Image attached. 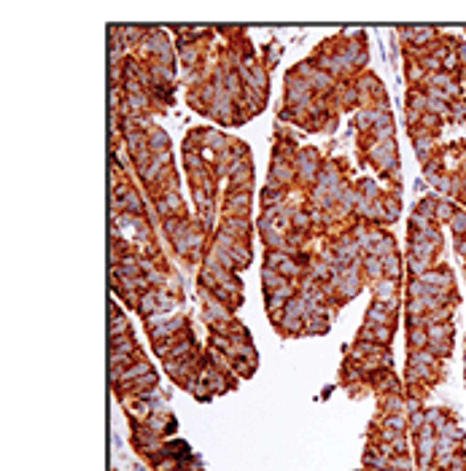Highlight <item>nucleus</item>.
Segmentation results:
<instances>
[{
  "instance_id": "nucleus-24",
  "label": "nucleus",
  "mask_w": 466,
  "mask_h": 471,
  "mask_svg": "<svg viewBox=\"0 0 466 471\" xmlns=\"http://www.w3.org/2000/svg\"><path fill=\"white\" fill-rule=\"evenodd\" d=\"M294 221H297V226H304V223H307V216H302V213H299V216L294 218Z\"/></svg>"
},
{
  "instance_id": "nucleus-19",
  "label": "nucleus",
  "mask_w": 466,
  "mask_h": 471,
  "mask_svg": "<svg viewBox=\"0 0 466 471\" xmlns=\"http://www.w3.org/2000/svg\"><path fill=\"white\" fill-rule=\"evenodd\" d=\"M366 272H369V275H377V272H380V261H377L375 256L366 258Z\"/></svg>"
},
{
  "instance_id": "nucleus-6",
  "label": "nucleus",
  "mask_w": 466,
  "mask_h": 471,
  "mask_svg": "<svg viewBox=\"0 0 466 471\" xmlns=\"http://www.w3.org/2000/svg\"><path fill=\"white\" fill-rule=\"evenodd\" d=\"M291 178V164H286L283 159H278L275 162V172H272V181L278 183V181H289Z\"/></svg>"
},
{
  "instance_id": "nucleus-17",
  "label": "nucleus",
  "mask_w": 466,
  "mask_h": 471,
  "mask_svg": "<svg viewBox=\"0 0 466 471\" xmlns=\"http://www.w3.org/2000/svg\"><path fill=\"white\" fill-rule=\"evenodd\" d=\"M127 208L135 210V213H140V199H137L135 191H127Z\"/></svg>"
},
{
  "instance_id": "nucleus-25",
  "label": "nucleus",
  "mask_w": 466,
  "mask_h": 471,
  "mask_svg": "<svg viewBox=\"0 0 466 471\" xmlns=\"http://www.w3.org/2000/svg\"><path fill=\"white\" fill-rule=\"evenodd\" d=\"M458 253L466 256V243H464V240H458Z\"/></svg>"
},
{
  "instance_id": "nucleus-9",
  "label": "nucleus",
  "mask_w": 466,
  "mask_h": 471,
  "mask_svg": "<svg viewBox=\"0 0 466 471\" xmlns=\"http://www.w3.org/2000/svg\"><path fill=\"white\" fill-rule=\"evenodd\" d=\"M167 148V135L162 129H154L151 132V151H165Z\"/></svg>"
},
{
  "instance_id": "nucleus-11",
  "label": "nucleus",
  "mask_w": 466,
  "mask_h": 471,
  "mask_svg": "<svg viewBox=\"0 0 466 471\" xmlns=\"http://www.w3.org/2000/svg\"><path fill=\"white\" fill-rule=\"evenodd\" d=\"M450 226H453V232L456 234H464L466 232V213H456L450 218Z\"/></svg>"
},
{
  "instance_id": "nucleus-4",
  "label": "nucleus",
  "mask_w": 466,
  "mask_h": 471,
  "mask_svg": "<svg viewBox=\"0 0 466 471\" xmlns=\"http://www.w3.org/2000/svg\"><path fill=\"white\" fill-rule=\"evenodd\" d=\"M132 385H135V393L140 396V393H146L148 388H154V385H157V375H154V372H148V375L137 377V380L132 382Z\"/></svg>"
},
{
  "instance_id": "nucleus-5",
  "label": "nucleus",
  "mask_w": 466,
  "mask_h": 471,
  "mask_svg": "<svg viewBox=\"0 0 466 471\" xmlns=\"http://www.w3.org/2000/svg\"><path fill=\"white\" fill-rule=\"evenodd\" d=\"M137 307H140V313H143V315H151L154 310H159V299H157V294H154V291H148V294L140 299V304H137Z\"/></svg>"
},
{
  "instance_id": "nucleus-16",
  "label": "nucleus",
  "mask_w": 466,
  "mask_h": 471,
  "mask_svg": "<svg viewBox=\"0 0 466 471\" xmlns=\"http://www.w3.org/2000/svg\"><path fill=\"white\" fill-rule=\"evenodd\" d=\"M385 409H388L391 415H399V409H401V399H396V396H388V399H385Z\"/></svg>"
},
{
  "instance_id": "nucleus-7",
  "label": "nucleus",
  "mask_w": 466,
  "mask_h": 471,
  "mask_svg": "<svg viewBox=\"0 0 466 471\" xmlns=\"http://www.w3.org/2000/svg\"><path fill=\"white\" fill-rule=\"evenodd\" d=\"M394 278H388V280H380V283L375 285V291H377V299H391V294H394Z\"/></svg>"
},
{
  "instance_id": "nucleus-18",
  "label": "nucleus",
  "mask_w": 466,
  "mask_h": 471,
  "mask_svg": "<svg viewBox=\"0 0 466 471\" xmlns=\"http://www.w3.org/2000/svg\"><path fill=\"white\" fill-rule=\"evenodd\" d=\"M307 331H326V323H324V318H310V323H307Z\"/></svg>"
},
{
  "instance_id": "nucleus-23",
  "label": "nucleus",
  "mask_w": 466,
  "mask_h": 471,
  "mask_svg": "<svg viewBox=\"0 0 466 471\" xmlns=\"http://www.w3.org/2000/svg\"><path fill=\"white\" fill-rule=\"evenodd\" d=\"M186 162L192 164V167H200V164H202V162H200V157H194V154H189V157H186Z\"/></svg>"
},
{
  "instance_id": "nucleus-2",
  "label": "nucleus",
  "mask_w": 466,
  "mask_h": 471,
  "mask_svg": "<svg viewBox=\"0 0 466 471\" xmlns=\"http://www.w3.org/2000/svg\"><path fill=\"white\" fill-rule=\"evenodd\" d=\"M410 345H412L415 350H426V347H429V331L412 326V329H410Z\"/></svg>"
},
{
  "instance_id": "nucleus-13",
  "label": "nucleus",
  "mask_w": 466,
  "mask_h": 471,
  "mask_svg": "<svg viewBox=\"0 0 466 471\" xmlns=\"http://www.w3.org/2000/svg\"><path fill=\"white\" fill-rule=\"evenodd\" d=\"M124 331H127V320H124V318H113L111 320V340L116 334H124Z\"/></svg>"
},
{
  "instance_id": "nucleus-15",
  "label": "nucleus",
  "mask_w": 466,
  "mask_h": 471,
  "mask_svg": "<svg viewBox=\"0 0 466 471\" xmlns=\"http://www.w3.org/2000/svg\"><path fill=\"white\" fill-rule=\"evenodd\" d=\"M385 258V269H388V275H399V261H396V256L394 253H388V256H383Z\"/></svg>"
},
{
  "instance_id": "nucleus-14",
  "label": "nucleus",
  "mask_w": 466,
  "mask_h": 471,
  "mask_svg": "<svg viewBox=\"0 0 466 471\" xmlns=\"http://www.w3.org/2000/svg\"><path fill=\"white\" fill-rule=\"evenodd\" d=\"M146 426H148V431L159 434V431H162V426H165V420H162L159 415H148V417H146Z\"/></svg>"
},
{
  "instance_id": "nucleus-21",
  "label": "nucleus",
  "mask_w": 466,
  "mask_h": 471,
  "mask_svg": "<svg viewBox=\"0 0 466 471\" xmlns=\"http://www.w3.org/2000/svg\"><path fill=\"white\" fill-rule=\"evenodd\" d=\"M278 199H280V191H275V188H272V191H269V188H267V191H264V202H278Z\"/></svg>"
},
{
  "instance_id": "nucleus-1",
  "label": "nucleus",
  "mask_w": 466,
  "mask_h": 471,
  "mask_svg": "<svg viewBox=\"0 0 466 471\" xmlns=\"http://www.w3.org/2000/svg\"><path fill=\"white\" fill-rule=\"evenodd\" d=\"M421 283H429V285H450V272H447V269L423 272V275H421Z\"/></svg>"
},
{
  "instance_id": "nucleus-22",
  "label": "nucleus",
  "mask_w": 466,
  "mask_h": 471,
  "mask_svg": "<svg viewBox=\"0 0 466 471\" xmlns=\"http://www.w3.org/2000/svg\"><path fill=\"white\" fill-rule=\"evenodd\" d=\"M388 466H394V469H401V471H407V469H410V463H407L404 458H394V461H391Z\"/></svg>"
},
{
  "instance_id": "nucleus-8",
  "label": "nucleus",
  "mask_w": 466,
  "mask_h": 471,
  "mask_svg": "<svg viewBox=\"0 0 466 471\" xmlns=\"http://www.w3.org/2000/svg\"><path fill=\"white\" fill-rule=\"evenodd\" d=\"M264 285L267 288H280L283 285V278H280V272H275V269H264Z\"/></svg>"
},
{
  "instance_id": "nucleus-3",
  "label": "nucleus",
  "mask_w": 466,
  "mask_h": 471,
  "mask_svg": "<svg viewBox=\"0 0 466 471\" xmlns=\"http://www.w3.org/2000/svg\"><path fill=\"white\" fill-rule=\"evenodd\" d=\"M151 372V366L146 364V361H140V364H135V366H130L127 372H122V380L124 382H130V380H137L140 375H148Z\"/></svg>"
},
{
  "instance_id": "nucleus-12",
  "label": "nucleus",
  "mask_w": 466,
  "mask_h": 471,
  "mask_svg": "<svg viewBox=\"0 0 466 471\" xmlns=\"http://www.w3.org/2000/svg\"><path fill=\"white\" fill-rule=\"evenodd\" d=\"M310 81H313V86H318V89H326V86H329V76L321 73V70H313V73H310Z\"/></svg>"
},
{
  "instance_id": "nucleus-10",
  "label": "nucleus",
  "mask_w": 466,
  "mask_h": 471,
  "mask_svg": "<svg viewBox=\"0 0 466 471\" xmlns=\"http://www.w3.org/2000/svg\"><path fill=\"white\" fill-rule=\"evenodd\" d=\"M404 417H399V415H388L385 417V428L388 431H396V434H401V431H404Z\"/></svg>"
},
{
  "instance_id": "nucleus-20",
  "label": "nucleus",
  "mask_w": 466,
  "mask_h": 471,
  "mask_svg": "<svg viewBox=\"0 0 466 471\" xmlns=\"http://www.w3.org/2000/svg\"><path fill=\"white\" fill-rule=\"evenodd\" d=\"M130 105L132 108H146V97L143 94H130Z\"/></svg>"
}]
</instances>
